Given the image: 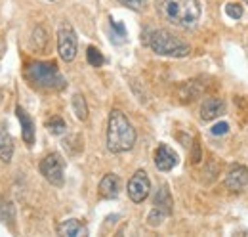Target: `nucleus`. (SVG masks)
Listing matches in <instances>:
<instances>
[{"label": "nucleus", "instance_id": "3", "mask_svg": "<svg viewBox=\"0 0 248 237\" xmlns=\"http://www.w3.org/2000/svg\"><path fill=\"white\" fill-rule=\"evenodd\" d=\"M25 79L32 86L44 90L65 88V79L52 61H32L25 69Z\"/></svg>", "mask_w": 248, "mask_h": 237}, {"label": "nucleus", "instance_id": "26", "mask_svg": "<svg viewBox=\"0 0 248 237\" xmlns=\"http://www.w3.org/2000/svg\"><path fill=\"white\" fill-rule=\"evenodd\" d=\"M48 2H54V0H48Z\"/></svg>", "mask_w": 248, "mask_h": 237}, {"label": "nucleus", "instance_id": "22", "mask_svg": "<svg viewBox=\"0 0 248 237\" xmlns=\"http://www.w3.org/2000/svg\"><path fill=\"white\" fill-rule=\"evenodd\" d=\"M119 2L134 12H143L147 8V0H119Z\"/></svg>", "mask_w": 248, "mask_h": 237}, {"label": "nucleus", "instance_id": "6", "mask_svg": "<svg viewBox=\"0 0 248 237\" xmlns=\"http://www.w3.org/2000/svg\"><path fill=\"white\" fill-rule=\"evenodd\" d=\"M77 50H78V40H77V33L71 25H62L58 31V52L60 58L67 63H71L77 58Z\"/></svg>", "mask_w": 248, "mask_h": 237}, {"label": "nucleus", "instance_id": "10", "mask_svg": "<svg viewBox=\"0 0 248 237\" xmlns=\"http://www.w3.org/2000/svg\"><path fill=\"white\" fill-rule=\"evenodd\" d=\"M225 113V103L219 98H206L201 105V118L202 120H214Z\"/></svg>", "mask_w": 248, "mask_h": 237}, {"label": "nucleus", "instance_id": "14", "mask_svg": "<svg viewBox=\"0 0 248 237\" xmlns=\"http://www.w3.org/2000/svg\"><path fill=\"white\" fill-rule=\"evenodd\" d=\"M12 155H14V138L4 128V124H0V161L10 163Z\"/></svg>", "mask_w": 248, "mask_h": 237}, {"label": "nucleus", "instance_id": "16", "mask_svg": "<svg viewBox=\"0 0 248 237\" xmlns=\"http://www.w3.org/2000/svg\"><path fill=\"white\" fill-rule=\"evenodd\" d=\"M73 109L77 113V118H80V120L88 118V105H86V100H84L82 94H75L73 96Z\"/></svg>", "mask_w": 248, "mask_h": 237}, {"label": "nucleus", "instance_id": "21", "mask_svg": "<svg viewBox=\"0 0 248 237\" xmlns=\"http://www.w3.org/2000/svg\"><path fill=\"white\" fill-rule=\"evenodd\" d=\"M168 214L164 212V210H160V208H153L151 212H149V216H147V224L149 226H153V228H156V226H160L162 222H164V218H166Z\"/></svg>", "mask_w": 248, "mask_h": 237}, {"label": "nucleus", "instance_id": "11", "mask_svg": "<svg viewBox=\"0 0 248 237\" xmlns=\"http://www.w3.org/2000/svg\"><path fill=\"white\" fill-rule=\"evenodd\" d=\"M121 191V180L117 174H105L99 182V197L103 199H115Z\"/></svg>", "mask_w": 248, "mask_h": 237}, {"label": "nucleus", "instance_id": "23", "mask_svg": "<svg viewBox=\"0 0 248 237\" xmlns=\"http://www.w3.org/2000/svg\"><path fill=\"white\" fill-rule=\"evenodd\" d=\"M225 14L231 19H241L243 17V6H239V4H227L225 6Z\"/></svg>", "mask_w": 248, "mask_h": 237}, {"label": "nucleus", "instance_id": "20", "mask_svg": "<svg viewBox=\"0 0 248 237\" xmlns=\"http://www.w3.org/2000/svg\"><path fill=\"white\" fill-rule=\"evenodd\" d=\"M86 59L92 67H101L105 63V58L101 56V52L95 48V46H88V52H86Z\"/></svg>", "mask_w": 248, "mask_h": 237}, {"label": "nucleus", "instance_id": "25", "mask_svg": "<svg viewBox=\"0 0 248 237\" xmlns=\"http://www.w3.org/2000/svg\"><path fill=\"white\" fill-rule=\"evenodd\" d=\"M245 2H247V6H248V0H245Z\"/></svg>", "mask_w": 248, "mask_h": 237}, {"label": "nucleus", "instance_id": "17", "mask_svg": "<svg viewBox=\"0 0 248 237\" xmlns=\"http://www.w3.org/2000/svg\"><path fill=\"white\" fill-rule=\"evenodd\" d=\"M46 128H48V132H50V134L60 136V134H63V132H65L67 124H65V120H63L62 117L54 115L52 118H48V120H46Z\"/></svg>", "mask_w": 248, "mask_h": 237}, {"label": "nucleus", "instance_id": "8", "mask_svg": "<svg viewBox=\"0 0 248 237\" xmlns=\"http://www.w3.org/2000/svg\"><path fill=\"white\" fill-rule=\"evenodd\" d=\"M178 165V155L172 148L166 144H160L155 151V167L160 172H168Z\"/></svg>", "mask_w": 248, "mask_h": 237}, {"label": "nucleus", "instance_id": "7", "mask_svg": "<svg viewBox=\"0 0 248 237\" xmlns=\"http://www.w3.org/2000/svg\"><path fill=\"white\" fill-rule=\"evenodd\" d=\"M149 189H151V182L145 170H138L128 182V197L134 203H143L149 195Z\"/></svg>", "mask_w": 248, "mask_h": 237}, {"label": "nucleus", "instance_id": "5", "mask_svg": "<svg viewBox=\"0 0 248 237\" xmlns=\"http://www.w3.org/2000/svg\"><path fill=\"white\" fill-rule=\"evenodd\" d=\"M40 174L46 178L52 186L62 187L65 182V161L62 155L58 153H50L40 161Z\"/></svg>", "mask_w": 248, "mask_h": 237}, {"label": "nucleus", "instance_id": "18", "mask_svg": "<svg viewBox=\"0 0 248 237\" xmlns=\"http://www.w3.org/2000/svg\"><path fill=\"white\" fill-rule=\"evenodd\" d=\"M109 21H111V34H113L111 40H113V42H119V44L124 42V40H126V27H124L121 21H115L113 17H111Z\"/></svg>", "mask_w": 248, "mask_h": 237}, {"label": "nucleus", "instance_id": "4", "mask_svg": "<svg viewBox=\"0 0 248 237\" xmlns=\"http://www.w3.org/2000/svg\"><path fill=\"white\" fill-rule=\"evenodd\" d=\"M147 44L151 46V50L155 54L166 56V58H186L191 52V46L186 40L178 38L174 33L166 29L151 31V36L147 38Z\"/></svg>", "mask_w": 248, "mask_h": 237}, {"label": "nucleus", "instance_id": "13", "mask_svg": "<svg viewBox=\"0 0 248 237\" xmlns=\"http://www.w3.org/2000/svg\"><path fill=\"white\" fill-rule=\"evenodd\" d=\"M58 234L65 237H82V236H88V230L78 220L69 218V220H65V222H62L58 226Z\"/></svg>", "mask_w": 248, "mask_h": 237}, {"label": "nucleus", "instance_id": "9", "mask_svg": "<svg viewBox=\"0 0 248 237\" xmlns=\"http://www.w3.org/2000/svg\"><path fill=\"white\" fill-rule=\"evenodd\" d=\"M248 184V169L245 165H233L225 176V186L231 191H241Z\"/></svg>", "mask_w": 248, "mask_h": 237}, {"label": "nucleus", "instance_id": "24", "mask_svg": "<svg viewBox=\"0 0 248 237\" xmlns=\"http://www.w3.org/2000/svg\"><path fill=\"white\" fill-rule=\"evenodd\" d=\"M229 132V124L227 122H217L214 124L212 128H210V134L212 136H223V134H227Z\"/></svg>", "mask_w": 248, "mask_h": 237}, {"label": "nucleus", "instance_id": "2", "mask_svg": "<svg viewBox=\"0 0 248 237\" xmlns=\"http://www.w3.org/2000/svg\"><path fill=\"white\" fill-rule=\"evenodd\" d=\"M136 144V130L121 109H113L107 122V149L111 153L130 151Z\"/></svg>", "mask_w": 248, "mask_h": 237}, {"label": "nucleus", "instance_id": "19", "mask_svg": "<svg viewBox=\"0 0 248 237\" xmlns=\"http://www.w3.org/2000/svg\"><path fill=\"white\" fill-rule=\"evenodd\" d=\"M46 42H48V36H46V31L42 27H36L32 31V46L36 50H44L46 48Z\"/></svg>", "mask_w": 248, "mask_h": 237}, {"label": "nucleus", "instance_id": "12", "mask_svg": "<svg viewBox=\"0 0 248 237\" xmlns=\"http://www.w3.org/2000/svg\"><path fill=\"white\" fill-rule=\"evenodd\" d=\"M16 115H17L19 122H21V136H23L25 144L31 148L32 144H34V122H32L29 113L21 105H16Z\"/></svg>", "mask_w": 248, "mask_h": 237}, {"label": "nucleus", "instance_id": "1", "mask_svg": "<svg viewBox=\"0 0 248 237\" xmlns=\"http://www.w3.org/2000/svg\"><path fill=\"white\" fill-rule=\"evenodd\" d=\"M156 14L182 29H191L201 19V2L199 0H155Z\"/></svg>", "mask_w": 248, "mask_h": 237}, {"label": "nucleus", "instance_id": "15", "mask_svg": "<svg viewBox=\"0 0 248 237\" xmlns=\"http://www.w3.org/2000/svg\"><path fill=\"white\" fill-rule=\"evenodd\" d=\"M172 205H174V203H172L170 191H168V187H166V186H162L155 195V207L160 208V210H164L166 214H170V212H172Z\"/></svg>", "mask_w": 248, "mask_h": 237}]
</instances>
